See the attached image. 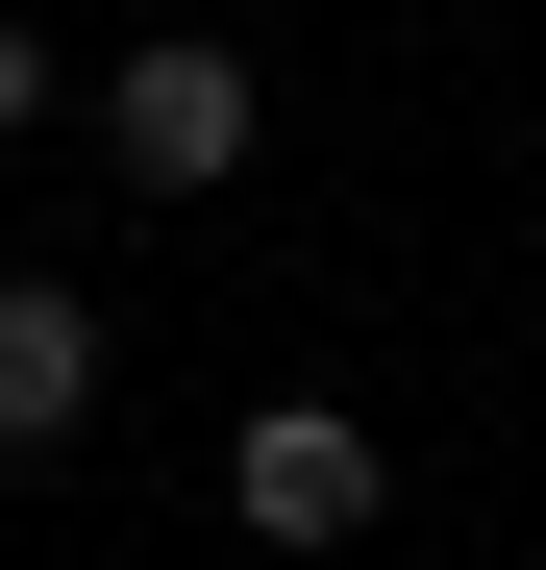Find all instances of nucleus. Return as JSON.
Masks as SVG:
<instances>
[{"mask_svg": "<svg viewBox=\"0 0 546 570\" xmlns=\"http://www.w3.org/2000/svg\"><path fill=\"white\" fill-rule=\"evenodd\" d=\"M224 497H248V546H373L398 446L348 422V397H248V422H224Z\"/></svg>", "mask_w": 546, "mask_h": 570, "instance_id": "nucleus-1", "label": "nucleus"}, {"mask_svg": "<svg viewBox=\"0 0 546 570\" xmlns=\"http://www.w3.org/2000/svg\"><path fill=\"white\" fill-rule=\"evenodd\" d=\"M100 149L149 174V199H224V174H248V50H199V26L125 50V75H100Z\"/></svg>", "mask_w": 546, "mask_h": 570, "instance_id": "nucleus-2", "label": "nucleus"}, {"mask_svg": "<svg viewBox=\"0 0 546 570\" xmlns=\"http://www.w3.org/2000/svg\"><path fill=\"white\" fill-rule=\"evenodd\" d=\"M75 422H100V298L0 273V446H75Z\"/></svg>", "mask_w": 546, "mask_h": 570, "instance_id": "nucleus-3", "label": "nucleus"}, {"mask_svg": "<svg viewBox=\"0 0 546 570\" xmlns=\"http://www.w3.org/2000/svg\"><path fill=\"white\" fill-rule=\"evenodd\" d=\"M0 125H50V50H26V26H0Z\"/></svg>", "mask_w": 546, "mask_h": 570, "instance_id": "nucleus-4", "label": "nucleus"}]
</instances>
